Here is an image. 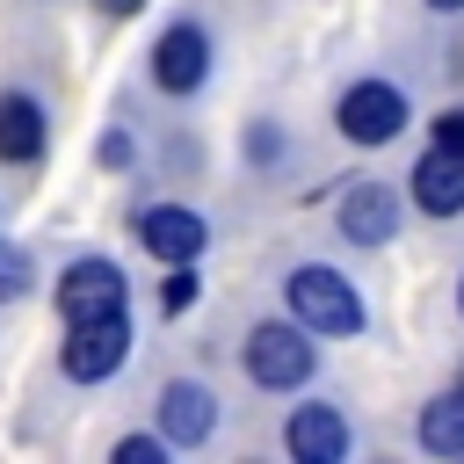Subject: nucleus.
Instances as JSON below:
<instances>
[{
	"instance_id": "obj_3",
	"label": "nucleus",
	"mask_w": 464,
	"mask_h": 464,
	"mask_svg": "<svg viewBox=\"0 0 464 464\" xmlns=\"http://www.w3.org/2000/svg\"><path fill=\"white\" fill-rule=\"evenodd\" d=\"M246 377L268 384V392L304 384V377H312V341H304V326H290V319L254 326V334H246Z\"/></svg>"
},
{
	"instance_id": "obj_16",
	"label": "nucleus",
	"mask_w": 464,
	"mask_h": 464,
	"mask_svg": "<svg viewBox=\"0 0 464 464\" xmlns=\"http://www.w3.org/2000/svg\"><path fill=\"white\" fill-rule=\"evenodd\" d=\"M116 457H123V464H160V457H167V442H152V435H123V442H116Z\"/></svg>"
},
{
	"instance_id": "obj_20",
	"label": "nucleus",
	"mask_w": 464,
	"mask_h": 464,
	"mask_svg": "<svg viewBox=\"0 0 464 464\" xmlns=\"http://www.w3.org/2000/svg\"><path fill=\"white\" fill-rule=\"evenodd\" d=\"M457 304H464V283H457Z\"/></svg>"
},
{
	"instance_id": "obj_11",
	"label": "nucleus",
	"mask_w": 464,
	"mask_h": 464,
	"mask_svg": "<svg viewBox=\"0 0 464 464\" xmlns=\"http://www.w3.org/2000/svg\"><path fill=\"white\" fill-rule=\"evenodd\" d=\"M413 203H420L428 218H457V210H464V160H457L450 145L420 152V167H413Z\"/></svg>"
},
{
	"instance_id": "obj_7",
	"label": "nucleus",
	"mask_w": 464,
	"mask_h": 464,
	"mask_svg": "<svg viewBox=\"0 0 464 464\" xmlns=\"http://www.w3.org/2000/svg\"><path fill=\"white\" fill-rule=\"evenodd\" d=\"M203 72H210L203 29H196V22H174V29L152 44V80H160L167 94H188V87H203Z\"/></svg>"
},
{
	"instance_id": "obj_5",
	"label": "nucleus",
	"mask_w": 464,
	"mask_h": 464,
	"mask_svg": "<svg viewBox=\"0 0 464 464\" xmlns=\"http://www.w3.org/2000/svg\"><path fill=\"white\" fill-rule=\"evenodd\" d=\"M58 312H65V326H72V319L123 312V268H116V261H102V254L72 261V268L58 276Z\"/></svg>"
},
{
	"instance_id": "obj_2",
	"label": "nucleus",
	"mask_w": 464,
	"mask_h": 464,
	"mask_svg": "<svg viewBox=\"0 0 464 464\" xmlns=\"http://www.w3.org/2000/svg\"><path fill=\"white\" fill-rule=\"evenodd\" d=\"M123 355H130V319L123 312H102V319H72L65 326V377L72 384H102V377H116L123 370Z\"/></svg>"
},
{
	"instance_id": "obj_12",
	"label": "nucleus",
	"mask_w": 464,
	"mask_h": 464,
	"mask_svg": "<svg viewBox=\"0 0 464 464\" xmlns=\"http://www.w3.org/2000/svg\"><path fill=\"white\" fill-rule=\"evenodd\" d=\"M44 152V109L29 94H0V160H36Z\"/></svg>"
},
{
	"instance_id": "obj_9",
	"label": "nucleus",
	"mask_w": 464,
	"mask_h": 464,
	"mask_svg": "<svg viewBox=\"0 0 464 464\" xmlns=\"http://www.w3.org/2000/svg\"><path fill=\"white\" fill-rule=\"evenodd\" d=\"M138 239H145V254H160V261H196L210 232H203V218H196V210L152 203V210L138 218Z\"/></svg>"
},
{
	"instance_id": "obj_10",
	"label": "nucleus",
	"mask_w": 464,
	"mask_h": 464,
	"mask_svg": "<svg viewBox=\"0 0 464 464\" xmlns=\"http://www.w3.org/2000/svg\"><path fill=\"white\" fill-rule=\"evenodd\" d=\"M160 428H167V442H181V450H196L210 428H218V399L203 392V384H167L160 392Z\"/></svg>"
},
{
	"instance_id": "obj_15",
	"label": "nucleus",
	"mask_w": 464,
	"mask_h": 464,
	"mask_svg": "<svg viewBox=\"0 0 464 464\" xmlns=\"http://www.w3.org/2000/svg\"><path fill=\"white\" fill-rule=\"evenodd\" d=\"M22 290H29V254L0 246V297H22Z\"/></svg>"
},
{
	"instance_id": "obj_6",
	"label": "nucleus",
	"mask_w": 464,
	"mask_h": 464,
	"mask_svg": "<svg viewBox=\"0 0 464 464\" xmlns=\"http://www.w3.org/2000/svg\"><path fill=\"white\" fill-rule=\"evenodd\" d=\"M283 442H290V457H297V464H341V457H348V420H341V406L312 399V406H297V413H290Z\"/></svg>"
},
{
	"instance_id": "obj_8",
	"label": "nucleus",
	"mask_w": 464,
	"mask_h": 464,
	"mask_svg": "<svg viewBox=\"0 0 464 464\" xmlns=\"http://www.w3.org/2000/svg\"><path fill=\"white\" fill-rule=\"evenodd\" d=\"M341 239H355V246H384L392 232H399V196L384 188V181H355L348 196H341Z\"/></svg>"
},
{
	"instance_id": "obj_14",
	"label": "nucleus",
	"mask_w": 464,
	"mask_h": 464,
	"mask_svg": "<svg viewBox=\"0 0 464 464\" xmlns=\"http://www.w3.org/2000/svg\"><path fill=\"white\" fill-rule=\"evenodd\" d=\"M196 290H203V283L188 276V261H167V290H160V304H167V312H188Z\"/></svg>"
},
{
	"instance_id": "obj_4",
	"label": "nucleus",
	"mask_w": 464,
	"mask_h": 464,
	"mask_svg": "<svg viewBox=\"0 0 464 464\" xmlns=\"http://www.w3.org/2000/svg\"><path fill=\"white\" fill-rule=\"evenodd\" d=\"M334 123H341V138H355V145H384V138L406 130V94H399L392 80H362V87L341 94Z\"/></svg>"
},
{
	"instance_id": "obj_18",
	"label": "nucleus",
	"mask_w": 464,
	"mask_h": 464,
	"mask_svg": "<svg viewBox=\"0 0 464 464\" xmlns=\"http://www.w3.org/2000/svg\"><path fill=\"white\" fill-rule=\"evenodd\" d=\"M428 7H442V14H457V7H464V0H428Z\"/></svg>"
},
{
	"instance_id": "obj_13",
	"label": "nucleus",
	"mask_w": 464,
	"mask_h": 464,
	"mask_svg": "<svg viewBox=\"0 0 464 464\" xmlns=\"http://www.w3.org/2000/svg\"><path fill=\"white\" fill-rule=\"evenodd\" d=\"M420 450L435 457H464V392H442L420 406Z\"/></svg>"
},
{
	"instance_id": "obj_1",
	"label": "nucleus",
	"mask_w": 464,
	"mask_h": 464,
	"mask_svg": "<svg viewBox=\"0 0 464 464\" xmlns=\"http://www.w3.org/2000/svg\"><path fill=\"white\" fill-rule=\"evenodd\" d=\"M283 290H290V312H297L304 334H362V297H355L348 276H334V268H297Z\"/></svg>"
},
{
	"instance_id": "obj_19",
	"label": "nucleus",
	"mask_w": 464,
	"mask_h": 464,
	"mask_svg": "<svg viewBox=\"0 0 464 464\" xmlns=\"http://www.w3.org/2000/svg\"><path fill=\"white\" fill-rule=\"evenodd\" d=\"M457 392H464V370H457Z\"/></svg>"
},
{
	"instance_id": "obj_17",
	"label": "nucleus",
	"mask_w": 464,
	"mask_h": 464,
	"mask_svg": "<svg viewBox=\"0 0 464 464\" xmlns=\"http://www.w3.org/2000/svg\"><path fill=\"white\" fill-rule=\"evenodd\" d=\"M435 138H442V145H450V152H457V160H464V109H450V116H442V123H435Z\"/></svg>"
}]
</instances>
